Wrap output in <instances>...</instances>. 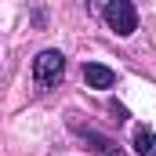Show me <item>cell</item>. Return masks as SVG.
I'll list each match as a JSON object with an SVG mask.
<instances>
[{"instance_id": "obj_1", "label": "cell", "mask_w": 156, "mask_h": 156, "mask_svg": "<svg viewBox=\"0 0 156 156\" xmlns=\"http://www.w3.org/2000/svg\"><path fill=\"white\" fill-rule=\"evenodd\" d=\"M62 73H66V55H62V51L47 47V51H40L37 58H33V83H37L40 91L55 87V83L62 80Z\"/></svg>"}, {"instance_id": "obj_2", "label": "cell", "mask_w": 156, "mask_h": 156, "mask_svg": "<svg viewBox=\"0 0 156 156\" xmlns=\"http://www.w3.org/2000/svg\"><path fill=\"white\" fill-rule=\"evenodd\" d=\"M105 22H109V29H113L116 37H131V33L138 29V11H134L131 0H109Z\"/></svg>"}, {"instance_id": "obj_3", "label": "cell", "mask_w": 156, "mask_h": 156, "mask_svg": "<svg viewBox=\"0 0 156 156\" xmlns=\"http://www.w3.org/2000/svg\"><path fill=\"white\" fill-rule=\"evenodd\" d=\"M76 134L83 138V145H87L94 156H127L113 138H105V134H98V131H91V127H76Z\"/></svg>"}, {"instance_id": "obj_4", "label": "cell", "mask_w": 156, "mask_h": 156, "mask_svg": "<svg viewBox=\"0 0 156 156\" xmlns=\"http://www.w3.org/2000/svg\"><path fill=\"white\" fill-rule=\"evenodd\" d=\"M83 80H87V87L105 91V87L116 83V73H113L109 66H102V62H87V66H83Z\"/></svg>"}, {"instance_id": "obj_5", "label": "cell", "mask_w": 156, "mask_h": 156, "mask_svg": "<svg viewBox=\"0 0 156 156\" xmlns=\"http://www.w3.org/2000/svg\"><path fill=\"white\" fill-rule=\"evenodd\" d=\"M134 149H138V156H156V131L142 127L134 134Z\"/></svg>"}]
</instances>
